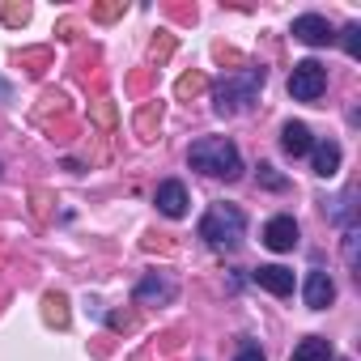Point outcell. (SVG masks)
Here are the masks:
<instances>
[{"label":"cell","instance_id":"1","mask_svg":"<svg viewBox=\"0 0 361 361\" xmlns=\"http://www.w3.org/2000/svg\"><path fill=\"white\" fill-rule=\"evenodd\" d=\"M188 161H192V170H200V174H209V178H226V183L243 174L238 145L226 140V136H204V140H196L192 153H188Z\"/></svg>","mask_w":361,"mask_h":361},{"label":"cell","instance_id":"2","mask_svg":"<svg viewBox=\"0 0 361 361\" xmlns=\"http://www.w3.org/2000/svg\"><path fill=\"white\" fill-rule=\"evenodd\" d=\"M243 230H247V217H243V209H234V204H213V209L204 213V221H200V238H204L209 247H217V251L238 247V243H243Z\"/></svg>","mask_w":361,"mask_h":361},{"label":"cell","instance_id":"3","mask_svg":"<svg viewBox=\"0 0 361 361\" xmlns=\"http://www.w3.org/2000/svg\"><path fill=\"white\" fill-rule=\"evenodd\" d=\"M259 90H264V68L234 73V77H226V81L217 85V102H213V111H217V115H234V111L251 106Z\"/></svg>","mask_w":361,"mask_h":361},{"label":"cell","instance_id":"4","mask_svg":"<svg viewBox=\"0 0 361 361\" xmlns=\"http://www.w3.org/2000/svg\"><path fill=\"white\" fill-rule=\"evenodd\" d=\"M323 90H327V68L319 60H298L293 73H289V94L298 102H319Z\"/></svg>","mask_w":361,"mask_h":361},{"label":"cell","instance_id":"5","mask_svg":"<svg viewBox=\"0 0 361 361\" xmlns=\"http://www.w3.org/2000/svg\"><path fill=\"white\" fill-rule=\"evenodd\" d=\"M153 204H157L161 217H183V213H188V188L178 183V178H166V183H157Z\"/></svg>","mask_w":361,"mask_h":361},{"label":"cell","instance_id":"6","mask_svg":"<svg viewBox=\"0 0 361 361\" xmlns=\"http://www.w3.org/2000/svg\"><path fill=\"white\" fill-rule=\"evenodd\" d=\"M293 39H302L306 47H327L336 35H331L327 18H319V13H302V18L293 22Z\"/></svg>","mask_w":361,"mask_h":361},{"label":"cell","instance_id":"7","mask_svg":"<svg viewBox=\"0 0 361 361\" xmlns=\"http://www.w3.org/2000/svg\"><path fill=\"white\" fill-rule=\"evenodd\" d=\"M264 247L268 251H293L298 247V221L293 217H272L264 226Z\"/></svg>","mask_w":361,"mask_h":361},{"label":"cell","instance_id":"8","mask_svg":"<svg viewBox=\"0 0 361 361\" xmlns=\"http://www.w3.org/2000/svg\"><path fill=\"white\" fill-rule=\"evenodd\" d=\"M251 281H255L259 289L276 293V298H289V293H293V272H289V268H281V264H264V268H255V272H251Z\"/></svg>","mask_w":361,"mask_h":361},{"label":"cell","instance_id":"9","mask_svg":"<svg viewBox=\"0 0 361 361\" xmlns=\"http://www.w3.org/2000/svg\"><path fill=\"white\" fill-rule=\"evenodd\" d=\"M302 293H306V306H310V310H327V306L336 302V281H331L323 268H314V272L306 276V289H302Z\"/></svg>","mask_w":361,"mask_h":361},{"label":"cell","instance_id":"10","mask_svg":"<svg viewBox=\"0 0 361 361\" xmlns=\"http://www.w3.org/2000/svg\"><path fill=\"white\" fill-rule=\"evenodd\" d=\"M281 149H285L289 157H306V153L314 149L310 128H306V123H298V119H293V123H285V128H281Z\"/></svg>","mask_w":361,"mask_h":361},{"label":"cell","instance_id":"11","mask_svg":"<svg viewBox=\"0 0 361 361\" xmlns=\"http://www.w3.org/2000/svg\"><path fill=\"white\" fill-rule=\"evenodd\" d=\"M340 157H344V153H340L336 140H319V145L310 149V161H314V174H319V178H331V174L340 170Z\"/></svg>","mask_w":361,"mask_h":361},{"label":"cell","instance_id":"12","mask_svg":"<svg viewBox=\"0 0 361 361\" xmlns=\"http://www.w3.org/2000/svg\"><path fill=\"white\" fill-rule=\"evenodd\" d=\"M174 298V281L170 276H145L140 285H136V302H170Z\"/></svg>","mask_w":361,"mask_h":361},{"label":"cell","instance_id":"13","mask_svg":"<svg viewBox=\"0 0 361 361\" xmlns=\"http://www.w3.org/2000/svg\"><path fill=\"white\" fill-rule=\"evenodd\" d=\"M289 361H331V340H323V336H306V340H298V348H293Z\"/></svg>","mask_w":361,"mask_h":361},{"label":"cell","instance_id":"14","mask_svg":"<svg viewBox=\"0 0 361 361\" xmlns=\"http://www.w3.org/2000/svg\"><path fill=\"white\" fill-rule=\"evenodd\" d=\"M259 183H264V188H272V192H281V188H285V178L276 174V166H268V161H259Z\"/></svg>","mask_w":361,"mask_h":361},{"label":"cell","instance_id":"15","mask_svg":"<svg viewBox=\"0 0 361 361\" xmlns=\"http://www.w3.org/2000/svg\"><path fill=\"white\" fill-rule=\"evenodd\" d=\"M344 51H348L353 60L361 56V26H357V22H353V26H344Z\"/></svg>","mask_w":361,"mask_h":361},{"label":"cell","instance_id":"16","mask_svg":"<svg viewBox=\"0 0 361 361\" xmlns=\"http://www.w3.org/2000/svg\"><path fill=\"white\" fill-rule=\"evenodd\" d=\"M344 259H348V268H357V230L353 226L344 230Z\"/></svg>","mask_w":361,"mask_h":361},{"label":"cell","instance_id":"17","mask_svg":"<svg viewBox=\"0 0 361 361\" xmlns=\"http://www.w3.org/2000/svg\"><path fill=\"white\" fill-rule=\"evenodd\" d=\"M234 361H264V353H259V348H255V344H247V348H243V353H238V357H234Z\"/></svg>","mask_w":361,"mask_h":361},{"label":"cell","instance_id":"18","mask_svg":"<svg viewBox=\"0 0 361 361\" xmlns=\"http://www.w3.org/2000/svg\"><path fill=\"white\" fill-rule=\"evenodd\" d=\"M5 98H9V85H5V81H0V102H5Z\"/></svg>","mask_w":361,"mask_h":361},{"label":"cell","instance_id":"19","mask_svg":"<svg viewBox=\"0 0 361 361\" xmlns=\"http://www.w3.org/2000/svg\"><path fill=\"white\" fill-rule=\"evenodd\" d=\"M340 361H344V357H340Z\"/></svg>","mask_w":361,"mask_h":361}]
</instances>
